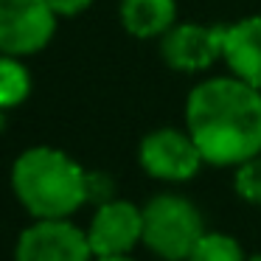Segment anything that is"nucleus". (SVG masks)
I'll return each instance as SVG.
<instances>
[{
  "mask_svg": "<svg viewBox=\"0 0 261 261\" xmlns=\"http://www.w3.org/2000/svg\"><path fill=\"white\" fill-rule=\"evenodd\" d=\"M12 188L34 219H68L87 202V171L59 149L34 146L14 160Z\"/></svg>",
  "mask_w": 261,
  "mask_h": 261,
  "instance_id": "f03ea898",
  "label": "nucleus"
},
{
  "mask_svg": "<svg viewBox=\"0 0 261 261\" xmlns=\"http://www.w3.org/2000/svg\"><path fill=\"white\" fill-rule=\"evenodd\" d=\"M0 126H3V115H0Z\"/></svg>",
  "mask_w": 261,
  "mask_h": 261,
  "instance_id": "a211bd4d",
  "label": "nucleus"
},
{
  "mask_svg": "<svg viewBox=\"0 0 261 261\" xmlns=\"http://www.w3.org/2000/svg\"><path fill=\"white\" fill-rule=\"evenodd\" d=\"M54 29L57 14L48 0H0V51L9 57L45 48Z\"/></svg>",
  "mask_w": 261,
  "mask_h": 261,
  "instance_id": "39448f33",
  "label": "nucleus"
},
{
  "mask_svg": "<svg viewBox=\"0 0 261 261\" xmlns=\"http://www.w3.org/2000/svg\"><path fill=\"white\" fill-rule=\"evenodd\" d=\"M96 261H132L129 255H101V258H96Z\"/></svg>",
  "mask_w": 261,
  "mask_h": 261,
  "instance_id": "dca6fc26",
  "label": "nucleus"
},
{
  "mask_svg": "<svg viewBox=\"0 0 261 261\" xmlns=\"http://www.w3.org/2000/svg\"><path fill=\"white\" fill-rule=\"evenodd\" d=\"M188 261H247L242 244L227 233H205L191 250Z\"/></svg>",
  "mask_w": 261,
  "mask_h": 261,
  "instance_id": "f8f14e48",
  "label": "nucleus"
},
{
  "mask_svg": "<svg viewBox=\"0 0 261 261\" xmlns=\"http://www.w3.org/2000/svg\"><path fill=\"white\" fill-rule=\"evenodd\" d=\"M236 194L250 205H261V154L258 158L244 160L242 166H236V177H233Z\"/></svg>",
  "mask_w": 261,
  "mask_h": 261,
  "instance_id": "ddd939ff",
  "label": "nucleus"
},
{
  "mask_svg": "<svg viewBox=\"0 0 261 261\" xmlns=\"http://www.w3.org/2000/svg\"><path fill=\"white\" fill-rule=\"evenodd\" d=\"M29 90H31V79L23 65L9 57H0V110L23 104Z\"/></svg>",
  "mask_w": 261,
  "mask_h": 261,
  "instance_id": "9b49d317",
  "label": "nucleus"
},
{
  "mask_svg": "<svg viewBox=\"0 0 261 261\" xmlns=\"http://www.w3.org/2000/svg\"><path fill=\"white\" fill-rule=\"evenodd\" d=\"M222 42H225V25L180 23L163 34L160 57L171 70L199 73L208 70L216 59H222Z\"/></svg>",
  "mask_w": 261,
  "mask_h": 261,
  "instance_id": "0eeeda50",
  "label": "nucleus"
},
{
  "mask_svg": "<svg viewBox=\"0 0 261 261\" xmlns=\"http://www.w3.org/2000/svg\"><path fill=\"white\" fill-rule=\"evenodd\" d=\"M90 199H96L98 205L110 202L113 199V182H110V177L104 174H93V171H87V202Z\"/></svg>",
  "mask_w": 261,
  "mask_h": 261,
  "instance_id": "4468645a",
  "label": "nucleus"
},
{
  "mask_svg": "<svg viewBox=\"0 0 261 261\" xmlns=\"http://www.w3.org/2000/svg\"><path fill=\"white\" fill-rule=\"evenodd\" d=\"M205 236L199 208L180 194H158L143 205V244L163 261H188Z\"/></svg>",
  "mask_w": 261,
  "mask_h": 261,
  "instance_id": "7ed1b4c3",
  "label": "nucleus"
},
{
  "mask_svg": "<svg viewBox=\"0 0 261 261\" xmlns=\"http://www.w3.org/2000/svg\"><path fill=\"white\" fill-rule=\"evenodd\" d=\"M138 160H141L143 171L154 180L166 182H186L202 169L205 158L188 129H174V126H163V129L149 132L141 141L138 149Z\"/></svg>",
  "mask_w": 261,
  "mask_h": 261,
  "instance_id": "20e7f679",
  "label": "nucleus"
},
{
  "mask_svg": "<svg viewBox=\"0 0 261 261\" xmlns=\"http://www.w3.org/2000/svg\"><path fill=\"white\" fill-rule=\"evenodd\" d=\"M14 261H93L87 233L68 219H37L14 247Z\"/></svg>",
  "mask_w": 261,
  "mask_h": 261,
  "instance_id": "423d86ee",
  "label": "nucleus"
},
{
  "mask_svg": "<svg viewBox=\"0 0 261 261\" xmlns=\"http://www.w3.org/2000/svg\"><path fill=\"white\" fill-rule=\"evenodd\" d=\"M247 261H261V253H255V255H250Z\"/></svg>",
  "mask_w": 261,
  "mask_h": 261,
  "instance_id": "f3484780",
  "label": "nucleus"
},
{
  "mask_svg": "<svg viewBox=\"0 0 261 261\" xmlns=\"http://www.w3.org/2000/svg\"><path fill=\"white\" fill-rule=\"evenodd\" d=\"M90 3H93V0H48V6L54 9V14H65V17L85 12Z\"/></svg>",
  "mask_w": 261,
  "mask_h": 261,
  "instance_id": "2eb2a0df",
  "label": "nucleus"
},
{
  "mask_svg": "<svg viewBox=\"0 0 261 261\" xmlns=\"http://www.w3.org/2000/svg\"><path fill=\"white\" fill-rule=\"evenodd\" d=\"M87 242L96 258L101 255H126L138 242H143V211L126 199H110L98 205Z\"/></svg>",
  "mask_w": 261,
  "mask_h": 261,
  "instance_id": "6e6552de",
  "label": "nucleus"
},
{
  "mask_svg": "<svg viewBox=\"0 0 261 261\" xmlns=\"http://www.w3.org/2000/svg\"><path fill=\"white\" fill-rule=\"evenodd\" d=\"M177 20L174 0H121V23L132 37H163Z\"/></svg>",
  "mask_w": 261,
  "mask_h": 261,
  "instance_id": "9d476101",
  "label": "nucleus"
},
{
  "mask_svg": "<svg viewBox=\"0 0 261 261\" xmlns=\"http://www.w3.org/2000/svg\"><path fill=\"white\" fill-rule=\"evenodd\" d=\"M186 129L205 163L242 166L261 154V90L236 76H216L191 90Z\"/></svg>",
  "mask_w": 261,
  "mask_h": 261,
  "instance_id": "f257e3e1",
  "label": "nucleus"
},
{
  "mask_svg": "<svg viewBox=\"0 0 261 261\" xmlns=\"http://www.w3.org/2000/svg\"><path fill=\"white\" fill-rule=\"evenodd\" d=\"M222 59L236 79L261 90V17H247L225 25Z\"/></svg>",
  "mask_w": 261,
  "mask_h": 261,
  "instance_id": "1a4fd4ad",
  "label": "nucleus"
}]
</instances>
